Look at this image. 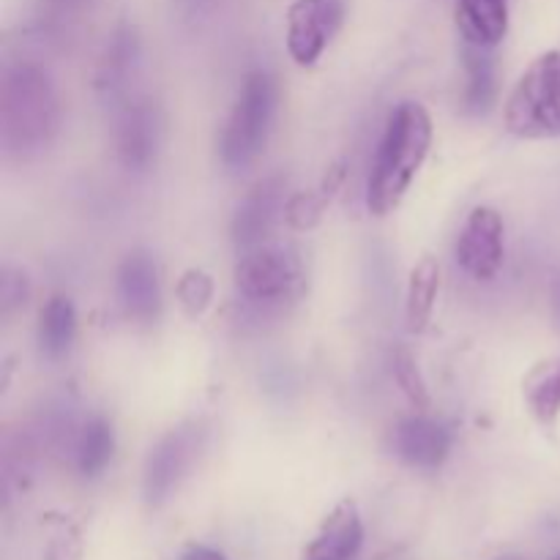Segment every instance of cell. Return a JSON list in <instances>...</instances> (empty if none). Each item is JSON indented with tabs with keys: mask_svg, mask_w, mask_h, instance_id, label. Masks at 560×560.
<instances>
[{
	"mask_svg": "<svg viewBox=\"0 0 560 560\" xmlns=\"http://www.w3.org/2000/svg\"><path fill=\"white\" fill-rule=\"evenodd\" d=\"M60 107L52 77L33 60H11L0 74V145L5 156L31 159L58 135Z\"/></svg>",
	"mask_w": 560,
	"mask_h": 560,
	"instance_id": "obj_1",
	"label": "cell"
},
{
	"mask_svg": "<svg viewBox=\"0 0 560 560\" xmlns=\"http://www.w3.org/2000/svg\"><path fill=\"white\" fill-rule=\"evenodd\" d=\"M432 148V118L419 102H399L377 142L366 184V208L386 217L402 202Z\"/></svg>",
	"mask_w": 560,
	"mask_h": 560,
	"instance_id": "obj_2",
	"label": "cell"
},
{
	"mask_svg": "<svg viewBox=\"0 0 560 560\" xmlns=\"http://www.w3.org/2000/svg\"><path fill=\"white\" fill-rule=\"evenodd\" d=\"M277 104L279 85L271 71H249L241 82L238 98L224 120L222 140H219V156H222L224 167L238 173L257 162L273 129Z\"/></svg>",
	"mask_w": 560,
	"mask_h": 560,
	"instance_id": "obj_3",
	"label": "cell"
},
{
	"mask_svg": "<svg viewBox=\"0 0 560 560\" xmlns=\"http://www.w3.org/2000/svg\"><path fill=\"white\" fill-rule=\"evenodd\" d=\"M503 124L520 140L560 137V52L539 55L509 93Z\"/></svg>",
	"mask_w": 560,
	"mask_h": 560,
	"instance_id": "obj_4",
	"label": "cell"
},
{
	"mask_svg": "<svg viewBox=\"0 0 560 560\" xmlns=\"http://www.w3.org/2000/svg\"><path fill=\"white\" fill-rule=\"evenodd\" d=\"M304 266L293 246L260 244L246 249L235 266V288L252 304H279L301 288Z\"/></svg>",
	"mask_w": 560,
	"mask_h": 560,
	"instance_id": "obj_5",
	"label": "cell"
},
{
	"mask_svg": "<svg viewBox=\"0 0 560 560\" xmlns=\"http://www.w3.org/2000/svg\"><path fill=\"white\" fill-rule=\"evenodd\" d=\"M202 443H206V427L197 424V421H186V424L170 430L151 448L145 470H142V495H145L148 506H162L178 490L184 476L200 457Z\"/></svg>",
	"mask_w": 560,
	"mask_h": 560,
	"instance_id": "obj_6",
	"label": "cell"
},
{
	"mask_svg": "<svg viewBox=\"0 0 560 560\" xmlns=\"http://www.w3.org/2000/svg\"><path fill=\"white\" fill-rule=\"evenodd\" d=\"M342 22L345 0H293L288 9V33H284L293 63L301 69L315 66L334 42Z\"/></svg>",
	"mask_w": 560,
	"mask_h": 560,
	"instance_id": "obj_7",
	"label": "cell"
},
{
	"mask_svg": "<svg viewBox=\"0 0 560 560\" xmlns=\"http://www.w3.org/2000/svg\"><path fill=\"white\" fill-rule=\"evenodd\" d=\"M506 228L503 217L490 206H476L459 230L454 257L457 266L476 282H490L501 273L506 260Z\"/></svg>",
	"mask_w": 560,
	"mask_h": 560,
	"instance_id": "obj_8",
	"label": "cell"
},
{
	"mask_svg": "<svg viewBox=\"0 0 560 560\" xmlns=\"http://www.w3.org/2000/svg\"><path fill=\"white\" fill-rule=\"evenodd\" d=\"M164 140V118L151 98H131L115 120V151L129 173H148Z\"/></svg>",
	"mask_w": 560,
	"mask_h": 560,
	"instance_id": "obj_9",
	"label": "cell"
},
{
	"mask_svg": "<svg viewBox=\"0 0 560 560\" xmlns=\"http://www.w3.org/2000/svg\"><path fill=\"white\" fill-rule=\"evenodd\" d=\"M288 200L290 191L284 175H271V178H262L260 184L252 186L244 200L238 202V208H235L233 224H230L235 244L241 249L266 244L273 230L284 222Z\"/></svg>",
	"mask_w": 560,
	"mask_h": 560,
	"instance_id": "obj_10",
	"label": "cell"
},
{
	"mask_svg": "<svg viewBox=\"0 0 560 560\" xmlns=\"http://www.w3.org/2000/svg\"><path fill=\"white\" fill-rule=\"evenodd\" d=\"M118 301L126 317L135 323H153L162 312V282L159 268L148 252L135 249L124 257L115 277Z\"/></svg>",
	"mask_w": 560,
	"mask_h": 560,
	"instance_id": "obj_11",
	"label": "cell"
},
{
	"mask_svg": "<svg viewBox=\"0 0 560 560\" xmlns=\"http://www.w3.org/2000/svg\"><path fill=\"white\" fill-rule=\"evenodd\" d=\"M392 448L402 463L432 470L446 463L448 452H452V432L441 421L416 413L399 421L392 435Z\"/></svg>",
	"mask_w": 560,
	"mask_h": 560,
	"instance_id": "obj_12",
	"label": "cell"
},
{
	"mask_svg": "<svg viewBox=\"0 0 560 560\" xmlns=\"http://www.w3.org/2000/svg\"><path fill=\"white\" fill-rule=\"evenodd\" d=\"M364 545V523L353 501H339L323 520L320 530L304 550V560H355Z\"/></svg>",
	"mask_w": 560,
	"mask_h": 560,
	"instance_id": "obj_13",
	"label": "cell"
},
{
	"mask_svg": "<svg viewBox=\"0 0 560 560\" xmlns=\"http://www.w3.org/2000/svg\"><path fill=\"white\" fill-rule=\"evenodd\" d=\"M454 16L465 44L474 47H498L509 31L506 0H457Z\"/></svg>",
	"mask_w": 560,
	"mask_h": 560,
	"instance_id": "obj_14",
	"label": "cell"
},
{
	"mask_svg": "<svg viewBox=\"0 0 560 560\" xmlns=\"http://www.w3.org/2000/svg\"><path fill=\"white\" fill-rule=\"evenodd\" d=\"M137 63H140V38H137V31L129 25L118 27L107 42L102 63H98V91L109 98H118L126 91L131 77H135Z\"/></svg>",
	"mask_w": 560,
	"mask_h": 560,
	"instance_id": "obj_15",
	"label": "cell"
},
{
	"mask_svg": "<svg viewBox=\"0 0 560 560\" xmlns=\"http://www.w3.org/2000/svg\"><path fill=\"white\" fill-rule=\"evenodd\" d=\"M465 91H463V113L470 118H481L492 109L498 96V77H495V60H492L490 49L474 47L465 44Z\"/></svg>",
	"mask_w": 560,
	"mask_h": 560,
	"instance_id": "obj_16",
	"label": "cell"
},
{
	"mask_svg": "<svg viewBox=\"0 0 560 560\" xmlns=\"http://www.w3.org/2000/svg\"><path fill=\"white\" fill-rule=\"evenodd\" d=\"M77 337V310L69 295H49L38 312V348L49 361L66 359Z\"/></svg>",
	"mask_w": 560,
	"mask_h": 560,
	"instance_id": "obj_17",
	"label": "cell"
},
{
	"mask_svg": "<svg viewBox=\"0 0 560 560\" xmlns=\"http://www.w3.org/2000/svg\"><path fill=\"white\" fill-rule=\"evenodd\" d=\"M438 293H441V262L435 257H421L413 266L405 293V320L410 331H424L435 312Z\"/></svg>",
	"mask_w": 560,
	"mask_h": 560,
	"instance_id": "obj_18",
	"label": "cell"
},
{
	"mask_svg": "<svg viewBox=\"0 0 560 560\" xmlns=\"http://www.w3.org/2000/svg\"><path fill=\"white\" fill-rule=\"evenodd\" d=\"M523 397L539 424H556L560 416V355L541 361L525 375Z\"/></svg>",
	"mask_w": 560,
	"mask_h": 560,
	"instance_id": "obj_19",
	"label": "cell"
},
{
	"mask_svg": "<svg viewBox=\"0 0 560 560\" xmlns=\"http://www.w3.org/2000/svg\"><path fill=\"white\" fill-rule=\"evenodd\" d=\"M115 454V432L102 416L88 419L74 438V468L85 479H96L107 470Z\"/></svg>",
	"mask_w": 560,
	"mask_h": 560,
	"instance_id": "obj_20",
	"label": "cell"
},
{
	"mask_svg": "<svg viewBox=\"0 0 560 560\" xmlns=\"http://www.w3.org/2000/svg\"><path fill=\"white\" fill-rule=\"evenodd\" d=\"M392 366H394V381H397V386L402 388L405 397L410 399V405H413L416 410H421V413L430 410L432 405L430 388H427L424 375H421L416 355L410 353L408 348H399L397 353H394Z\"/></svg>",
	"mask_w": 560,
	"mask_h": 560,
	"instance_id": "obj_21",
	"label": "cell"
},
{
	"mask_svg": "<svg viewBox=\"0 0 560 560\" xmlns=\"http://www.w3.org/2000/svg\"><path fill=\"white\" fill-rule=\"evenodd\" d=\"M175 295H178V304L184 306L186 315L200 317L213 301L211 273L200 271V268H189V271H184L180 273L178 284H175Z\"/></svg>",
	"mask_w": 560,
	"mask_h": 560,
	"instance_id": "obj_22",
	"label": "cell"
},
{
	"mask_svg": "<svg viewBox=\"0 0 560 560\" xmlns=\"http://www.w3.org/2000/svg\"><path fill=\"white\" fill-rule=\"evenodd\" d=\"M331 202V197L317 186L315 191H295L288 200V213L284 222L293 230H312L323 219V211Z\"/></svg>",
	"mask_w": 560,
	"mask_h": 560,
	"instance_id": "obj_23",
	"label": "cell"
},
{
	"mask_svg": "<svg viewBox=\"0 0 560 560\" xmlns=\"http://www.w3.org/2000/svg\"><path fill=\"white\" fill-rule=\"evenodd\" d=\"M27 293H31V288H27L25 273L16 271V268H3V279H0V310H3V315L20 310Z\"/></svg>",
	"mask_w": 560,
	"mask_h": 560,
	"instance_id": "obj_24",
	"label": "cell"
},
{
	"mask_svg": "<svg viewBox=\"0 0 560 560\" xmlns=\"http://www.w3.org/2000/svg\"><path fill=\"white\" fill-rule=\"evenodd\" d=\"M88 3H91V0H44V5H47L49 14H55V16L77 14V11L85 9Z\"/></svg>",
	"mask_w": 560,
	"mask_h": 560,
	"instance_id": "obj_25",
	"label": "cell"
},
{
	"mask_svg": "<svg viewBox=\"0 0 560 560\" xmlns=\"http://www.w3.org/2000/svg\"><path fill=\"white\" fill-rule=\"evenodd\" d=\"M178 560H228V558H224V552L213 550V547L191 545V547H186L184 552H180Z\"/></svg>",
	"mask_w": 560,
	"mask_h": 560,
	"instance_id": "obj_26",
	"label": "cell"
},
{
	"mask_svg": "<svg viewBox=\"0 0 560 560\" xmlns=\"http://www.w3.org/2000/svg\"><path fill=\"white\" fill-rule=\"evenodd\" d=\"M47 560H80V552H77V547H71L69 541H55V545L49 547Z\"/></svg>",
	"mask_w": 560,
	"mask_h": 560,
	"instance_id": "obj_27",
	"label": "cell"
},
{
	"mask_svg": "<svg viewBox=\"0 0 560 560\" xmlns=\"http://www.w3.org/2000/svg\"><path fill=\"white\" fill-rule=\"evenodd\" d=\"M552 315H556V323L560 328V273H558L556 284H552Z\"/></svg>",
	"mask_w": 560,
	"mask_h": 560,
	"instance_id": "obj_28",
	"label": "cell"
},
{
	"mask_svg": "<svg viewBox=\"0 0 560 560\" xmlns=\"http://www.w3.org/2000/svg\"><path fill=\"white\" fill-rule=\"evenodd\" d=\"M498 560H523V558H517V556H503V558H498Z\"/></svg>",
	"mask_w": 560,
	"mask_h": 560,
	"instance_id": "obj_29",
	"label": "cell"
},
{
	"mask_svg": "<svg viewBox=\"0 0 560 560\" xmlns=\"http://www.w3.org/2000/svg\"><path fill=\"white\" fill-rule=\"evenodd\" d=\"M558 560H560V558H558Z\"/></svg>",
	"mask_w": 560,
	"mask_h": 560,
	"instance_id": "obj_30",
	"label": "cell"
}]
</instances>
